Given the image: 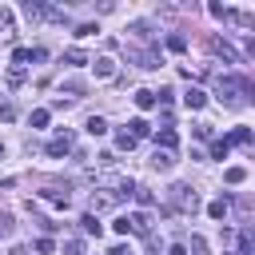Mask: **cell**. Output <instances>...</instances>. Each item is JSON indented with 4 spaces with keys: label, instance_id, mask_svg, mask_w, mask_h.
Segmentation results:
<instances>
[{
    "label": "cell",
    "instance_id": "3957f363",
    "mask_svg": "<svg viewBox=\"0 0 255 255\" xmlns=\"http://www.w3.org/2000/svg\"><path fill=\"white\" fill-rule=\"evenodd\" d=\"M207 52H211V56H223L227 64H239V52H235L223 36H207Z\"/></svg>",
    "mask_w": 255,
    "mask_h": 255
},
{
    "label": "cell",
    "instance_id": "8992f818",
    "mask_svg": "<svg viewBox=\"0 0 255 255\" xmlns=\"http://www.w3.org/2000/svg\"><path fill=\"white\" fill-rule=\"evenodd\" d=\"M128 231H135V235L147 239V235H151V215H147V211H131V215H128Z\"/></svg>",
    "mask_w": 255,
    "mask_h": 255
},
{
    "label": "cell",
    "instance_id": "e0dca14e",
    "mask_svg": "<svg viewBox=\"0 0 255 255\" xmlns=\"http://www.w3.org/2000/svg\"><path fill=\"white\" fill-rule=\"evenodd\" d=\"M108 131V120L104 116H88V135H104Z\"/></svg>",
    "mask_w": 255,
    "mask_h": 255
},
{
    "label": "cell",
    "instance_id": "74e56055",
    "mask_svg": "<svg viewBox=\"0 0 255 255\" xmlns=\"http://www.w3.org/2000/svg\"><path fill=\"white\" fill-rule=\"evenodd\" d=\"M108 255H131V251H128V247H112Z\"/></svg>",
    "mask_w": 255,
    "mask_h": 255
},
{
    "label": "cell",
    "instance_id": "9c48e42d",
    "mask_svg": "<svg viewBox=\"0 0 255 255\" xmlns=\"http://www.w3.org/2000/svg\"><path fill=\"white\" fill-rule=\"evenodd\" d=\"M64 151H72V131H56L48 139V155H64Z\"/></svg>",
    "mask_w": 255,
    "mask_h": 255
},
{
    "label": "cell",
    "instance_id": "836d02e7",
    "mask_svg": "<svg viewBox=\"0 0 255 255\" xmlns=\"http://www.w3.org/2000/svg\"><path fill=\"white\" fill-rule=\"evenodd\" d=\"M52 247H56V243H52L48 235H44V239H36V251H40V255H52Z\"/></svg>",
    "mask_w": 255,
    "mask_h": 255
},
{
    "label": "cell",
    "instance_id": "5bb4252c",
    "mask_svg": "<svg viewBox=\"0 0 255 255\" xmlns=\"http://www.w3.org/2000/svg\"><path fill=\"white\" fill-rule=\"evenodd\" d=\"M128 135H131V139H143V135H151V128H147V120H139V116H135V120L128 124Z\"/></svg>",
    "mask_w": 255,
    "mask_h": 255
},
{
    "label": "cell",
    "instance_id": "cb8c5ba5",
    "mask_svg": "<svg viewBox=\"0 0 255 255\" xmlns=\"http://www.w3.org/2000/svg\"><path fill=\"white\" fill-rule=\"evenodd\" d=\"M116 147H120V151H131V147H135V139L128 135V128H124V131L116 135Z\"/></svg>",
    "mask_w": 255,
    "mask_h": 255
},
{
    "label": "cell",
    "instance_id": "2e32d148",
    "mask_svg": "<svg viewBox=\"0 0 255 255\" xmlns=\"http://www.w3.org/2000/svg\"><path fill=\"white\" fill-rule=\"evenodd\" d=\"M80 227H84V235H96V239H100V219H96L92 211H88V215H80Z\"/></svg>",
    "mask_w": 255,
    "mask_h": 255
},
{
    "label": "cell",
    "instance_id": "9a60e30c",
    "mask_svg": "<svg viewBox=\"0 0 255 255\" xmlns=\"http://www.w3.org/2000/svg\"><path fill=\"white\" fill-rule=\"evenodd\" d=\"M227 211H231L227 199H211V203H207V215H211V219H227Z\"/></svg>",
    "mask_w": 255,
    "mask_h": 255
},
{
    "label": "cell",
    "instance_id": "484cf974",
    "mask_svg": "<svg viewBox=\"0 0 255 255\" xmlns=\"http://www.w3.org/2000/svg\"><path fill=\"white\" fill-rule=\"evenodd\" d=\"M12 20H16V16H12V8H4V4H0V32H12Z\"/></svg>",
    "mask_w": 255,
    "mask_h": 255
},
{
    "label": "cell",
    "instance_id": "f1b7e54d",
    "mask_svg": "<svg viewBox=\"0 0 255 255\" xmlns=\"http://www.w3.org/2000/svg\"><path fill=\"white\" fill-rule=\"evenodd\" d=\"M24 84V68H8V88H20Z\"/></svg>",
    "mask_w": 255,
    "mask_h": 255
},
{
    "label": "cell",
    "instance_id": "30bf717a",
    "mask_svg": "<svg viewBox=\"0 0 255 255\" xmlns=\"http://www.w3.org/2000/svg\"><path fill=\"white\" fill-rule=\"evenodd\" d=\"M183 104H187L191 112H199V108L207 104V92H203V88H187V92H183Z\"/></svg>",
    "mask_w": 255,
    "mask_h": 255
},
{
    "label": "cell",
    "instance_id": "ffe728a7",
    "mask_svg": "<svg viewBox=\"0 0 255 255\" xmlns=\"http://www.w3.org/2000/svg\"><path fill=\"white\" fill-rule=\"evenodd\" d=\"M223 179H227V183H243V179H247V167H227Z\"/></svg>",
    "mask_w": 255,
    "mask_h": 255
},
{
    "label": "cell",
    "instance_id": "d6986e66",
    "mask_svg": "<svg viewBox=\"0 0 255 255\" xmlns=\"http://www.w3.org/2000/svg\"><path fill=\"white\" fill-rule=\"evenodd\" d=\"M227 143H251V128H231Z\"/></svg>",
    "mask_w": 255,
    "mask_h": 255
},
{
    "label": "cell",
    "instance_id": "4316f807",
    "mask_svg": "<svg viewBox=\"0 0 255 255\" xmlns=\"http://www.w3.org/2000/svg\"><path fill=\"white\" fill-rule=\"evenodd\" d=\"M167 48H171V52H183V48H187V40H183L179 32H171V36H167Z\"/></svg>",
    "mask_w": 255,
    "mask_h": 255
},
{
    "label": "cell",
    "instance_id": "ac0fdd59",
    "mask_svg": "<svg viewBox=\"0 0 255 255\" xmlns=\"http://www.w3.org/2000/svg\"><path fill=\"white\" fill-rule=\"evenodd\" d=\"M227 151H231L227 135H223V139H211V159H227Z\"/></svg>",
    "mask_w": 255,
    "mask_h": 255
},
{
    "label": "cell",
    "instance_id": "e575fe53",
    "mask_svg": "<svg viewBox=\"0 0 255 255\" xmlns=\"http://www.w3.org/2000/svg\"><path fill=\"white\" fill-rule=\"evenodd\" d=\"M12 60H16V68H20V64H28V48H16V52H12Z\"/></svg>",
    "mask_w": 255,
    "mask_h": 255
},
{
    "label": "cell",
    "instance_id": "4dcf8cb0",
    "mask_svg": "<svg viewBox=\"0 0 255 255\" xmlns=\"http://www.w3.org/2000/svg\"><path fill=\"white\" fill-rule=\"evenodd\" d=\"M64 251H68V255H84V239H68Z\"/></svg>",
    "mask_w": 255,
    "mask_h": 255
},
{
    "label": "cell",
    "instance_id": "603a6c76",
    "mask_svg": "<svg viewBox=\"0 0 255 255\" xmlns=\"http://www.w3.org/2000/svg\"><path fill=\"white\" fill-rule=\"evenodd\" d=\"M28 124H32V128H44V124H48V108H36V112L28 116Z\"/></svg>",
    "mask_w": 255,
    "mask_h": 255
},
{
    "label": "cell",
    "instance_id": "7c38bea8",
    "mask_svg": "<svg viewBox=\"0 0 255 255\" xmlns=\"http://www.w3.org/2000/svg\"><path fill=\"white\" fill-rule=\"evenodd\" d=\"M171 163H175V155L155 147V155H151V167H155V171H171Z\"/></svg>",
    "mask_w": 255,
    "mask_h": 255
},
{
    "label": "cell",
    "instance_id": "d6a6232c",
    "mask_svg": "<svg viewBox=\"0 0 255 255\" xmlns=\"http://www.w3.org/2000/svg\"><path fill=\"white\" fill-rule=\"evenodd\" d=\"M40 60H48V52L44 48H28V64H40Z\"/></svg>",
    "mask_w": 255,
    "mask_h": 255
},
{
    "label": "cell",
    "instance_id": "8fae6325",
    "mask_svg": "<svg viewBox=\"0 0 255 255\" xmlns=\"http://www.w3.org/2000/svg\"><path fill=\"white\" fill-rule=\"evenodd\" d=\"M175 143H179V135H175V128H163V131L155 135V147H159V151H171Z\"/></svg>",
    "mask_w": 255,
    "mask_h": 255
},
{
    "label": "cell",
    "instance_id": "83f0119b",
    "mask_svg": "<svg viewBox=\"0 0 255 255\" xmlns=\"http://www.w3.org/2000/svg\"><path fill=\"white\" fill-rule=\"evenodd\" d=\"M64 60H68V64H88V56H84L80 48H68V52H64Z\"/></svg>",
    "mask_w": 255,
    "mask_h": 255
},
{
    "label": "cell",
    "instance_id": "d590c367",
    "mask_svg": "<svg viewBox=\"0 0 255 255\" xmlns=\"http://www.w3.org/2000/svg\"><path fill=\"white\" fill-rule=\"evenodd\" d=\"M195 135L199 139H211V124H195Z\"/></svg>",
    "mask_w": 255,
    "mask_h": 255
},
{
    "label": "cell",
    "instance_id": "1f68e13d",
    "mask_svg": "<svg viewBox=\"0 0 255 255\" xmlns=\"http://www.w3.org/2000/svg\"><path fill=\"white\" fill-rule=\"evenodd\" d=\"M0 120H4V124H8V120H16V108H12L8 100H0Z\"/></svg>",
    "mask_w": 255,
    "mask_h": 255
},
{
    "label": "cell",
    "instance_id": "7402d4cb",
    "mask_svg": "<svg viewBox=\"0 0 255 255\" xmlns=\"http://www.w3.org/2000/svg\"><path fill=\"white\" fill-rule=\"evenodd\" d=\"M60 92H68V96L76 100V96H84V80H68V84L60 88Z\"/></svg>",
    "mask_w": 255,
    "mask_h": 255
},
{
    "label": "cell",
    "instance_id": "f546056e",
    "mask_svg": "<svg viewBox=\"0 0 255 255\" xmlns=\"http://www.w3.org/2000/svg\"><path fill=\"white\" fill-rule=\"evenodd\" d=\"M12 227H16V223H12V215H4V211H0V239H8V235H12Z\"/></svg>",
    "mask_w": 255,
    "mask_h": 255
},
{
    "label": "cell",
    "instance_id": "4fadbf2b",
    "mask_svg": "<svg viewBox=\"0 0 255 255\" xmlns=\"http://www.w3.org/2000/svg\"><path fill=\"white\" fill-rule=\"evenodd\" d=\"M135 108H139V112H151V108H155V92L139 88V92H135Z\"/></svg>",
    "mask_w": 255,
    "mask_h": 255
},
{
    "label": "cell",
    "instance_id": "8d00e7d4",
    "mask_svg": "<svg viewBox=\"0 0 255 255\" xmlns=\"http://www.w3.org/2000/svg\"><path fill=\"white\" fill-rule=\"evenodd\" d=\"M167 255H187V247H183V243H175V247H167Z\"/></svg>",
    "mask_w": 255,
    "mask_h": 255
},
{
    "label": "cell",
    "instance_id": "ba28073f",
    "mask_svg": "<svg viewBox=\"0 0 255 255\" xmlns=\"http://www.w3.org/2000/svg\"><path fill=\"white\" fill-rule=\"evenodd\" d=\"M88 64H92L96 80H112V76H116V60H112V56H96V60H88Z\"/></svg>",
    "mask_w": 255,
    "mask_h": 255
},
{
    "label": "cell",
    "instance_id": "f35d334b",
    "mask_svg": "<svg viewBox=\"0 0 255 255\" xmlns=\"http://www.w3.org/2000/svg\"><path fill=\"white\" fill-rule=\"evenodd\" d=\"M0 159H4V143H0Z\"/></svg>",
    "mask_w": 255,
    "mask_h": 255
},
{
    "label": "cell",
    "instance_id": "52a82bcc",
    "mask_svg": "<svg viewBox=\"0 0 255 255\" xmlns=\"http://www.w3.org/2000/svg\"><path fill=\"white\" fill-rule=\"evenodd\" d=\"M128 60H135L139 68H159V64H163L155 48H147V52H135V48H128Z\"/></svg>",
    "mask_w": 255,
    "mask_h": 255
},
{
    "label": "cell",
    "instance_id": "5b68a950",
    "mask_svg": "<svg viewBox=\"0 0 255 255\" xmlns=\"http://www.w3.org/2000/svg\"><path fill=\"white\" fill-rule=\"evenodd\" d=\"M116 203H120V195H116V191H108V187L92 191V215H96V211H108V207H116Z\"/></svg>",
    "mask_w": 255,
    "mask_h": 255
},
{
    "label": "cell",
    "instance_id": "6da1fadb",
    "mask_svg": "<svg viewBox=\"0 0 255 255\" xmlns=\"http://www.w3.org/2000/svg\"><path fill=\"white\" fill-rule=\"evenodd\" d=\"M215 92H219V100H223L227 108H239L243 96L255 92V84H251L247 76H219V80H215Z\"/></svg>",
    "mask_w": 255,
    "mask_h": 255
},
{
    "label": "cell",
    "instance_id": "277c9868",
    "mask_svg": "<svg viewBox=\"0 0 255 255\" xmlns=\"http://www.w3.org/2000/svg\"><path fill=\"white\" fill-rule=\"evenodd\" d=\"M40 195H44L48 203H56V207H68V203H72V191H68V183H48Z\"/></svg>",
    "mask_w": 255,
    "mask_h": 255
},
{
    "label": "cell",
    "instance_id": "d4e9b609",
    "mask_svg": "<svg viewBox=\"0 0 255 255\" xmlns=\"http://www.w3.org/2000/svg\"><path fill=\"white\" fill-rule=\"evenodd\" d=\"M191 255H207V239L203 235H191V247H187Z\"/></svg>",
    "mask_w": 255,
    "mask_h": 255
},
{
    "label": "cell",
    "instance_id": "7a4b0ae2",
    "mask_svg": "<svg viewBox=\"0 0 255 255\" xmlns=\"http://www.w3.org/2000/svg\"><path fill=\"white\" fill-rule=\"evenodd\" d=\"M199 207V195H195V187H187V183H175L171 187V203H167V211H183V215H191Z\"/></svg>",
    "mask_w": 255,
    "mask_h": 255
},
{
    "label": "cell",
    "instance_id": "44dd1931",
    "mask_svg": "<svg viewBox=\"0 0 255 255\" xmlns=\"http://www.w3.org/2000/svg\"><path fill=\"white\" fill-rule=\"evenodd\" d=\"M131 195H135V199H139V207H155V195H151V191H147V187H135V191H131Z\"/></svg>",
    "mask_w": 255,
    "mask_h": 255
}]
</instances>
